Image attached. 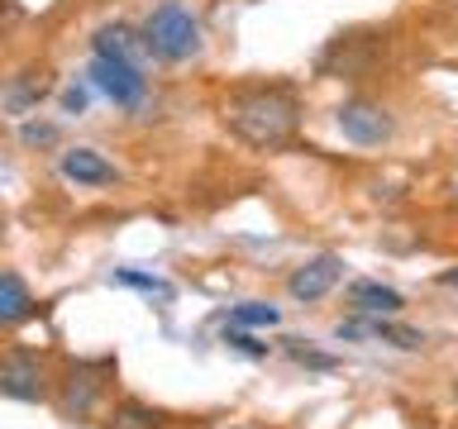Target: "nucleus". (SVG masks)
Segmentation results:
<instances>
[{"instance_id": "nucleus-1", "label": "nucleus", "mask_w": 458, "mask_h": 429, "mask_svg": "<svg viewBox=\"0 0 458 429\" xmlns=\"http://www.w3.org/2000/svg\"><path fill=\"white\" fill-rule=\"evenodd\" d=\"M220 120L249 148H286L301 129V100L292 86H243L225 100Z\"/></svg>"}, {"instance_id": "nucleus-2", "label": "nucleus", "mask_w": 458, "mask_h": 429, "mask_svg": "<svg viewBox=\"0 0 458 429\" xmlns=\"http://www.w3.org/2000/svg\"><path fill=\"white\" fill-rule=\"evenodd\" d=\"M139 34H143V48H148L157 63H191L200 53V20L182 5V0L153 5Z\"/></svg>"}, {"instance_id": "nucleus-3", "label": "nucleus", "mask_w": 458, "mask_h": 429, "mask_svg": "<svg viewBox=\"0 0 458 429\" xmlns=\"http://www.w3.org/2000/svg\"><path fill=\"white\" fill-rule=\"evenodd\" d=\"M91 81L106 91L120 110H139L143 96H148V77L134 57H110V53H96L91 63Z\"/></svg>"}, {"instance_id": "nucleus-4", "label": "nucleus", "mask_w": 458, "mask_h": 429, "mask_svg": "<svg viewBox=\"0 0 458 429\" xmlns=\"http://www.w3.org/2000/svg\"><path fill=\"white\" fill-rule=\"evenodd\" d=\"M335 339L339 343H386V349H401V353L425 349L420 329L396 324L392 315H353V320H339L335 324Z\"/></svg>"}, {"instance_id": "nucleus-5", "label": "nucleus", "mask_w": 458, "mask_h": 429, "mask_svg": "<svg viewBox=\"0 0 458 429\" xmlns=\"http://www.w3.org/2000/svg\"><path fill=\"white\" fill-rule=\"evenodd\" d=\"M339 134L358 143V148H382L386 139L396 134V124H392V114H386L382 100H368V96H353V100H344L339 105Z\"/></svg>"}, {"instance_id": "nucleus-6", "label": "nucleus", "mask_w": 458, "mask_h": 429, "mask_svg": "<svg viewBox=\"0 0 458 429\" xmlns=\"http://www.w3.org/2000/svg\"><path fill=\"white\" fill-rule=\"evenodd\" d=\"M0 391L10 400H48V363L29 349H10L0 363Z\"/></svg>"}, {"instance_id": "nucleus-7", "label": "nucleus", "mask_w": 458, "mask_h": 429, "mask_svg": "<svg viewBox=\"0 0 458 429\" xmlns=\"http://www.w3.org/2000/svg\"><path fill=\"white\" fill-rule=\"evenodd\" d=\"M339 277H344V263L335 253H315V257H306L292 277H286V296L292 300H301V306H315V300H325L329 291L339 286Z\"/></svg>"}, {"instance_id": "nucleus-8", "label": "nucleus", "mask_w": 458, "mask_h": 429, "mask_svg": "<svg viewBox=\"0 0 458 429\" xmlns=\"http://www.w3.org/2000/svg\"><path fill=\"white\" fill-rule=\"evenodd\" d=\"M100 391H106L100 372L86 367V363H77V367H67V382H63V396H57V410H63L67 420H91Z\"/></svg>"}, {"instance_id": "nucleus-9", "label": "nucleus", "mask_w": 458, "mask_h": 429, "mask_svg": "<svg viewBox=\"0 0 458 429\" xmlns=\"http://www.w3.org/2000/svg\"><path fill=\"white\" fill-rule=\"evenodd\" d=\"M57 167H63V177L77 181V186H114L120 181V167H114L110 157H100L96 148H67L57 157Z\"/></svg>"}, {"instance_id": "nucleus-10", "label": "nucleus", "mask_w": 458, "mask_h": 429, "mask_svg": "<svg viewBox=\"0 0 458 429\" xmlns=\"http://www.w3.org/2000/svg\"><path fill=\"white\" fill-rule=\"evenodd\" d=\"M349 306L358 310V315H401L406 310V296L396 291V286H382V282H368V277H358V282H349Z\"/></svg>"}, {"instance_id": "nucleus-11", "label": "nucleus", "mask_w": 458, "mask_h": 429, "mask_svg": "<svg viewBox=\"0 0 458 429\" xmlns=\"http://www.w3.org/2000/svg\"><path fill=\"white\" fill-rule=\"evenodd\" d=\"M48 72H24V77H14L5 86V110L14 114V120H29V110L38 105L43 96H48Z\"/></svg>"}, {"instance_id": "nucleus-12", "label": "nucleus", "mask_w": 458, "mask_h": 429, "mask_svg": "<svg viewBox=\"0 0 458 429\" xmlns=\"http://www.w3.org/2000/svg\"><path fill=\"white\" fill-rule=\"evenodd\" d=\"M29 315H34V296H29L20 272L10 267L5 277H0V324H20V320H29Z\"/></svg>"}, {"instance_id": "nucleus-13", "label": "nucleus", "mask_w": 458, "mask_h": 429, "mask_svg": "<svg viewBox=\"0 0 458 429\" xmlns=\"http://www.w3.org/2000/svg\"><path fill=\"white\" fill-rule=\"evenodd\" d=\"M91 48L96 53H110V57H134V63H139L143 34H134V29H124V24H106V29H96ZM143 53H148V48H143Z\"/></svg>"}, {"instance_id": "nucleus-14", "label": "nucleus", "mask_w": 458, "mask_h": 429, "mask_svg": "<svg viewBox=\"0 0 458 429\" xmlns=\"http://www.w3.org/2000/svg\"><path fill=\"white\" fill-rule=\"evenodd\" d=\"M110 282H114V286H134V291L157 296V300H172V296H177V286H172L167 277H157V272H139V267H114Z\"/></svg>"}, {"instance_id": "nucleus-15", "label": "nucleus", "mask_w": 458, "mask_h": 429, "mask_svg": "<svg viewBox=\"0 0 458 429\" xmlns=\"http://www.w3.org/2000/svg\"><path fill=\"white\" fill-rule=\"evenodd\" d=\"M277 320H282V310L267 306V300H239L229 310V324H239V329H277Z\"/></svg>"}, {"instance_id": "nucleus-16", "label": "nucleus", "mask_w": 458, "mask_h": 429, "mask_svg": "<svg viewBox=\"0 0 458 429\" xmlns=\"http://www.w3.org/2000/svg\"><path fill=\"white\" fill-rule=\"evenodd\" d=\"M106 429H163V415L148 410V406H139V400H124V406L110 415Z\"/></svg>"}, {"instance_id": "nucleus-17", "label": "nucleus", "mask_w": 458, "mask_h": 429, "mask_svg": "<svg viewBox=\"0 0 458 429\" xmlns=\"http://www.w3.org/2000/svg\"><path fill=\"white\" fill-rule=\"evenodd\" d=\"M282 349H286V358H292V363H301V367H320V372L339 367V358H329V353H315V349H306L301 339H282Z\"/></svg>"}, {"instance_id": "nucleus-18", "label": "nucleus", "mask_w": 458, "mask_h": 429, "mask_svg": "<svg viewBox=\"0 0 458 429\" xmlns=\"http://www.w3.org/2000/svg\"><path fill=\"white\" fill-rule=\"evenodd\" d=\"M20 143H24V148H48V143H57V124H48V120H24V124H20Z\"/></svg>"}, {"instance_id": "nucleus-19", "label": "nucleus", "mask_w": 458, "mask_h": 429, "mask_svg": "<svg viewBox=\"0 0 458 429\" xmlns=\"http://www.w3.org/2000/svg\"><path fill=\"white\" fill-rule=\"evenodd\" d=\"M225 343L234 353H243V358H267V343H258L253 334H243L239 324H225Z\"/></svg>"}, {"instance_id": "nucleus-20", "label": "nucleus", "mask_w": 458, "mask_h": 429, "mask_svg": "<svg viewBox=\"0 0 458 429\" xmlns=\"http://www.w3.org/2000/svg\"><path fill=\"white\" fill-rule=\"evenodd\" d=\"M86 100H91V96H86V86H67V91H63V110L67 114H81Z\"/></svg>"}, {"instance_id": "nucleus-21", "label": "nucleus", "mask_w": 458, "mask_h": 429, "mask_svg": "<svg viewBox=\"0 0 458 429\" xmlns=\"http://www.w3.org/2000/svg\"><path fill=\"white\" fill-rule=\"evenodd\" d=\"M439 286H458V267H449V272H439Z\"/></svg>"}, {"instance_id": "nucleus-22", "label": "nucleus", "mask_w": 458, "mask_h": 429, "mask_svg": "<svg viewBox=\"0 0 458 429\" xmlns=\"http://www.w3.org/2000/svg\"><path fill=\"white\" fill-rule=\"evenodd\" d=\"M454 396H458V382H454Z\"/></svg>"}]
</instances>
